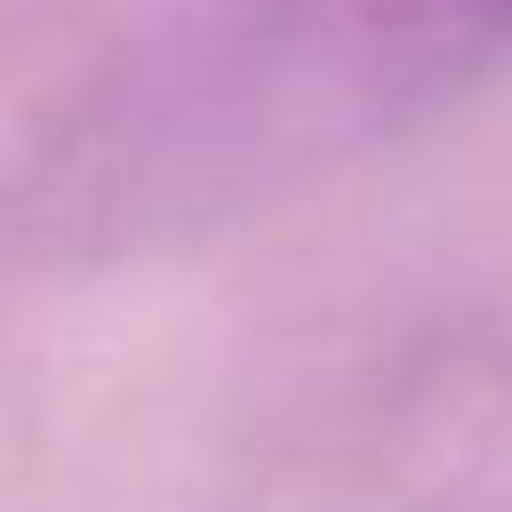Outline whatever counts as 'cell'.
Returning <instances> with one entry per match:
<instances>
[{
  "label": "cell",
  "mask_w": 512,
  "mask_h": 512,
  "mask_svg": "<svg viewBox=\"0 0 512 512\" xmlns=\"http://www.w3.org/2000/svg\"><path fill=\"white\" fill-rule=\"evenodd\" d=\"M280 40L320 56L344 96H432L512 56V0H272Z\"/></svg>",
  "instance_id": "1"
}]
</instances>
